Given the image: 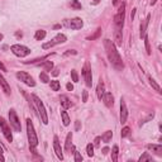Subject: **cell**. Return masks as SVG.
I'll list each match as a JSON object with an SVG mask.
<instances>
[{"instance_id":"14","label":"cell","mask_w":162,"mask_h":162,"mask_svg":"<svg viewBox=\"0 0 162 162\" xmlns=\"http://www.w3.org/2000/svg\"><path fill=\"white\" fill-rule=\"evenodd\" d=\"M150 19H151V14H148L147 15V18L141 23V28H139V37H141V39L146 36V33H147V27H148V23H150Z\"/></svg>"},{"instance_id":"43","label":"cell","mask_w":162,"mask_h":162,"mask_svg":"<svg viewBox=\"0 0 162 162\" xmlns=\"http://www.w3.org/2000/svg\"><path fill=\"white\" fill-rule=\"evenodd\" d=\"M0 160H2V161H5V158L3 157V148H2V147H0Z\"/></svg>"},{"instance_id":"17","label":"cell","mask_w":162,"mask_h":162,"mask_svg":"<svg viewBox=\"0 0 162 162\" xmlns=\"http://www.w3.org/2000/svg\"><path fill=\"white\" fill-rule=\"evenodd\" d=\"M71 148H74V146H72V133H69V134H67V137H66L65 150H66V152L71 153Z\"/></svg>"},{"instance_id":"48","label":"cell","mask_w":162,"mask_h":162,"mask_svg":"<svg viewBox=\"0 0 162 162\" xmlns=\"http://www.w3.org/2000/svg\"><path fill=\"white\" fill-rule=\"evenodd\" d=\"M92 3H94V4H99L100 0H92Z\"/></svg>"},{"instance_id":"42","label":"cell","mask_w":162,"mask_h":162,"mask_svg":"<svg viewBox=\"0 0 162 162\" xmlns=\"http://www.w3.org/2000/svg\"><path fill=\"white\" fill-rule=\"evenodd\" d=\"M101 152H103L104 155H108V153H109V148H108V147H104L103 150H101Z\"/></svg>"},{"instance_id":"32","label":"cell","mask_w":162,"mask_h":162,"mask_svg":"<svg viewBox=\"0 0 162 162\" xmlns=\"http://www.w3.org/2000/svg\"><path fill=\"white\" fill-rule=\"evenodd\" d=\"M144 39V43H146V51H147V55H151V46H150V39H148L147 36L143 37Z\"/></svg>"},{"instance_id":"31","label":"cell","mask_w":162,"mask_h":162,"mask_svg":"<svg viewBox=\"0 0 162 162\" xmlns=\"http://www.w3.org/2000/svg\"><path fill=\"white\" fill-rule=\"evenodd\" d=\"M39 80L42 81L43 84H47L48 81H49V77H48V75H47L46 72H40V74H39Z\"/></svg>"},{"instance_id":"9","label":"cell","mask_w":162,"mask_h":162,"mask_svg":"<svg viewBox=\"0 0 162 162\" xmlns=\"http://www.w3.org/2000/svg\"><path fill=\"white\" fill-rule=\"evenodd\" d=\"M83 75L85 77V83H86V86L87 87H91L92 86V74H91V67H90V63L86 62L84 69H83Z\"/></svg>"},{"instance_id":"29","label":"cell","mask_w":162,"mask_h":162,"mask_svg":"<svg viewBox=\"0 0 162 162\" xmlns=\"http://www.w3.org/2000/svg\"><path fill=\"white\" fill-rule=\"evenodd\" d=\"M144 161H152V156L148 153V152H144V153L139 157V162H144Z\"/></svg>"},{"instance_id":"28","label":"cell","mask_w":162,"mask_h":162,"mask_svg":"<svg viewBox=\"0 0 162 162\" xmlns=\"http://www.w3.org/2000/svg\"><path fill=\"white\" fill-rule=\"evenodd\" d=\"M118 155H119V148H118V146L115 144V146L113 147V151H112V160H113L114 162L118 161Z\"/></svg>"},{"instance_id":"11","label":"cell","mask_w":162,"mask_h":162,"mask_svg":"<svg viewBox=\"0 0 162 162\" xmlns=\"http://www.w3.org/2000/svg\"><path fill=\"white\" fill-rule=\"evenodd\" d=\"M53 150H55V153L56 156L58 157V160H63V153H62V147L60 144V141H58V137L55 136L53 137Z\"/></svg>"},{"instance_id":"22","label":"cell","mask_w":162,"mask_h":162,"mask_svg":"<svg viewBox=\"0 0 162 162\" xmlns=\"http://www.w3.org/2000/svg\"><path fill=\"white\" fill-rule=\"evenodd\" d=\"M112 137H113V132L112 130H106L103 136H101V141L104 142V143H109L110 141H112Z\"/></svg>"},{"instance_id":"34","label":"cell","mask_w":162,"mask_h":162,"mask_svg":"<svg viewBox=\"0 0 162 162\" xmlns=\"http://www.w3.org/2000/svg\"><path fill=\"white\" fill-rule=\"evenodd\" d=\"M129 133H130V128L129 127H124L123 129H122V132H120V136H122V138H124V137L128 136Z\"/></svg>"},{"instance_id":"12","label":"cell","mask_w":162,"mask_h":162,"mask_svg":"<svg viewBox=\"0 0 162 162\" xmlns=\"http://www.w3.org/2000/svg\"><path fill=\"white\" fill-rule=\"evenodd\" d=\"M127 118H128V109H127V105H126L124 100L122 99L120 100V123L124 124L127 122Z\"/></svg>"},{"instance_id":"10","label":"cell","mask_w":162,"mask_h":162,"mask_svg":"<svg viewBox=\"0 0 162 162\" xmlns=\"http://www.w3.org/2000/svg\"><path fill=\"white\" fill-rule=\"evenodd\" d=\"M0 127H2V130H3V134L5 136V138H6L9 142H11V141H13V134H11V132H10L9 124L5 122L4 118H0Z\"/></svg>"},{"instance_id":"50","label":"cell","mask_w":162,"mask_h":162,"mask_svg":"<svg viewBox=\"0 0 162 162\" xmlns=\"http://www.w3.org/2000/svg\"><path fill=\"white\" fill-rule=\"evenodd\" d=\"M113 4L117 5V4H118V0H113Z\"/></svg>"},{"instance_id":"51","label":"cell","mask_w":162,"mask_h":162,"mask_svg":"<svg viewBox=\"0 0 162 162\" xmlns=\"http://www.w3.org/2000/svg\"><path fill=\"white\" fill-rule=\"evenodd\" d=\"M3 38H4V36H3L2 33H0V40H3Z\"/></svg>"},{"instance_id":"46","label":"cell","mask_w":162,"mask_h":162,"mask_svg":"<svg viewBox=\"0 0 162 162\" xmlns=\"http://www.w3.org/2000/svg\"><path fill=\"white\" fill-rule=\"evenodd\" d=\"M58 74H60V72H58V69H56V70H53V72H52V75H53V76H57Z\"/></svg>"},{"instance_id":"49","label":"cell","mask_w":162,"mask_h":162,"mask_svg":"<svg viewBox=\"0 0 162 162\" xmlns=\"http://www.w3.org/2000/svg\"><path fill=\"white\" fill-rule=\"evenodd\" d=\"M156 2H157V0H151V5H155V4H156Z\"/></svg>"},{"instance_id":"27","label":"cell","mask_w":162,"mask_h":162,"mask_svg":"<svg viewBox=\"0 0 162 162\" xmlns=\"http://www.w3.org/2000/svg\"><path fill=\"white\" fill-rule=\"evenodd\" d=\"M150 85H151V86H152V87H153V89H155V90H156L157 92H160V94L162 92V90H161L160 85H158V84L156 83V80H153L152 77H150Z\"/></svg>"},{"instance_id":"3","label":"cell","mask_w":162,"mask_h":162,"mask_svg":"<svg viewBox=\"0 0 162 162\" xmlns=\"http://www.w3.org/2000/svg\"><path fill=\"white\" fill-rule=\"evenodd\" d=\"M32 99H33V103L36 105V109H37L39 119L43 122V124H48V115H47V112H46V108H45L43 103L40 101V99L37 95H34V94L32 95Z\"/></svg>"},{"instance_id":"4","label":"cell","mask_w":162,"mask_h":162,"mask_svg":"<svg viewBox=\"0 0 162 162\" xmlns=\"http://www.w3.org/2000/svg\"><path fill=\"white\" fill-rule=\"evenodd\" d=\"M124 18H126V3H122V5L118 9V13L114 17V24H115V28L118 31L123 29V25H124Z\"/></svg>"},{"instance_id":"13","label":"cell","mask_w":162,"mask_h":162,"mask_svg":"<svg viewBox=\"0 0 162 162\" xmlns=\"http://www.w3.org/2000/svg\"><path fill=\"white\" fill-rule=\"evenodd\" d=\"M66 25L69 27V28L76 31V29H81V28H83L84 22H83V19H80V18H74V19L70 20V23H67Z\"/></svg>"},{"instance_id":"16","label":"cell","mask_w":162,"mask_h":162,"mask_svg":"<svg viewBox=\"0 0 162 162\" xmlns=\"http://www.w3.org/2000/svg\"><path fill=\"white\" fill-rule=\"evenodd\" d=\"M114 45L115 46H122V43H123V34H122V31H118V29H115V32H114Z\"/></svg>"},{"instance_id":"18","label":"cell","mask_w":162,"mask_h":162,"mask_svg":"<svg viewBox=\"0 0 162 162\" xmlns=\"http://www.w3.org/2000/svg\"><path fill=\"white\" fill-rule=\"evenodd\" d=\"M147 148L151 150L152 152H155L157 156H162V146L161 144H148Z\"/></svg>"},{"instance_id":"20","label":"cell","mask_w":162,"mask_h":162,"mask_svg":"<svg viewBox=\"0 0 162 162\" xmlns=\"http://www.w3.org/2000/svg\"><path fill=\"white\" fill-rule=\"evenodd\" d=\"M0 86L3 87V90L5 91V94H10V86L8 84V81L4 79V76L0 74Z\"/></svg>"},{"instance_id":"25","label":"cell","mask_w":162,"mask_h":162,"mask_svg":"<svg viewBox=\"0 0 162 162\" xmlns=\"http://www.w3.org/2000/svg\"><path fill=\"white\" fill-rule=\"evenodd\" d=\"M45 37H46V31H43V29L37 31L36 34H34V39H36V40H43Z\"/></svg>"},{"instance_id":"30","label":"cell","mask_w":162,"mask_h":162,"mask_svg":"<svg viewBox=\"0 0 162 162\" xmlns=\"http://www.w3.org/2000/svg\"><path fill=\"white\" fill-rule=\"evenodd\" d=\"M71 8L74 9V10H80L81 9V3L79 2V0H71Z\"/></svg>"},{"instance_id":"45","label":"cell","mask_w":162,"mask_h":162,"mask_svg":"<svg viewBox=\"0 0 162 162\" xmlns=\"http://www.w3.org/2000/svg\"><path fill=\"white\" fill-rule=\"evenodd\" d=\"M136 10H137L136 8H134V9L132 10V14H130V19H132V20H133V18H134V14H136Z\"/></svg>"},{"instance_id":"6","label":"cell","mask_w":162,"mask_h":162,"mask_svg":"<svg viewBox=\"0 0 162 162\" xmlns=\"http://www.w3.org/2000/svg\"><path fill=\"white\" fill-rule=\"evenodd\" d=\"M17 77L22 81V83H24L25 85H28L31 87L36 86V81L33 80V77L28 74V72H25V71H18L17 72Z\"/></svg>"},{"instance_id":"38","label":"cell","mask_w":162,"mask_h":162,"mask_svg":"<svg viewBox=\"0 0 162 162\" xmlns=\"http://www.w3.org/2000/svg\"><path fill=\"white\" fill-rule=\"evenodd\" d=\"M100 146V137H96L94 141V147H99Z\"/></svg>"},{"instance_id":"44","label":"cell","mask_w":162,"mask_h":162,"mask_svg":"<svg viewBox=\"0 0 162 162\" xmlns=\"http://www.w3.org/2000/svg\"><path fill=\"white\" fill-rule=\"evenodd\" d=\"M0 69H2V71H6V67L3 65V62L0 61Z\"/></svg>"},{"instance_id":"39","label":"cell","mask_w":162,"mask_h":162,"mask_svg":"<svg viewBox=\"0 0 162 162\" xmlns=\"http://www.w3.org/2000/svg\"><path fill=\"white\" fill-rule=\"evenodd\" d=\"M83 101L84 103L87 101V91H83Z\"/></svg>"},{"instance_id":"33","label":"cell","mask_w":162,"mask_h":162,"mask_svg":"<svg viewBox=\"0 0 162 162\" xmlns=\"http://www.w3.org/2000/svg\"><path fill=\"white\" fill-rule=\"evenodd\" d=\"M86 152H87V156H89V157H92V156H94V144L89 143V144L86 146Z\"/></svg>"},{"instance_id":"8","label":"cell","mask_w":162,"mask_h":162,"mask_svg":"<svg viewBox=\"0 0 162 162\" xmlns=\"http://www.w3.org/2000/svg\"><path fill=\"white\" fill-rule=\"evenodd\" d=\"M67 40V38H66V36L65 34H57L55 38H53L51 42H47V43H43L42 45V48L43 49H48V48H51V47H53V46H56V45H61V43H65Z\"/></svg>"},{"instance_id":"23","label":"cell","mask_w":162,"mask_h":162,"mask_svg":"<svg viewBox=\"0 0 162 162\" xmlns=\"http://www.w3.org/2000/svg\"><path fill=\"white\" fill-rule=\"evenodd\" d=\"M42 69L47 72V71H51L52 69H53V63H52V61H46V62H42V63H38Z\"/></svg>"},{"instance_id":"24","label":"cell","mask_w":162,"mask_h":162,"mask_svg":"<svg viewBox=\"0 0 162 162\" xmlns=\"http://www.w3.org/2000/svg\"><path fill=\"white\" fill-rule=\"evenodd\" d=\"M61 118H62V123H63L65 127L70 126V117H69V114H67L65 110L61 112Z\"/></svg>"},{"instance_id":"21","label":"cell","mask_w":162,"mask_h":162,"mask_svg":"<svg viewBox=\"0 0 162 162\" xmlns=\"http://www.w3.org/2000/svg\"><path fill=\"white\" fill-rule=\"evenodd\" d=\"M104 92H105V86H104V84L101 83V80H100V83H99L98 86H96V95H98V99H99V100H101Z\"/></svg>"},{"instance_id":"41","label":"cell","mask_w":162,"mask_h":162,"mask_svg":"<svg viewBox=\"0 0 162 162\" xmlns=\"http://www.w3.org/2000/svg\"><path fill=\"white\" fill-rule=\"evenodd\" d=\"M76 53H77V52L74 51V49H72V51H67V52L65 53V56H69V55H76Z\"/></svg>"},{"instance_id":"2","label":"cell","mask_w":162,"mask_h":162,"mask_svg":"<svg viewBox=\"0 0 162 162\" xmlns=\"http://www.w3.org/2000/svg\"><path fill=\"white\" fill-rule=\"evenodd\" d=\"M27 136H28V142H29V150L33 155H37L36 147L38 146V137L36 134L34 127L31 119H27Z\"/></svg>"},{"instance_id":"36","label":"cell","mask_w":162,"mask_h":162,"mask_svg":"<svg viewBox=\"0 0 162 162\" xmlns=\"http://www.w3.org/2000/svg\"><path fill=\"white\" fill-rule=\"evenodd\" d=\"M74 150H75V148H74ZM74 153H75V161H76V162H81V161H83V156L80 155V152H79V151H76V150H75V151H74Z\"/></svg>"},{"instance_id":"5","label":"cell","mask_w":162,"mask_h":162,"mask_svg":"<svg viewBox=\"0 0 162 162\" xmlns=\"http://www.w3.org/2000/svg\"><path fill=\"white\" fill-rule=\"evenodd\" d=\"M10 51L18 57H27L28 55H31V49L23 45H13L10 47Z\"/></svg>"},{"instance_id":"47","label":"cell","mask_w":162,"mask_h":162,"mask_svg":"<svg viewBox=\"0 0 162 162\" xmlns=\"http://www.w3.org/2000/svg\"><path fill=\"white\" fill-rule=\"evenodd\" d=\"M80 129V122H76V130Z\"/></svg>"},{"instance_id":"37","label":"cell","mask_w":162,"mask_h":162,"mask_svg":"<svg viewBox=\"0 0 162 162\" xmlns=\"http://www.w3.org/2000/svg\"><path fill=\"white\" fill-rule=\"evenodd\" d=\"M71 77H72V81L74 83H79V75L75 70H71Z\"/></svg>"},{"instance_id":"40","label":"cell","mask_w":162,"mask_h":162,"mask_svg":"<svg viewBox=\"0 0 162 162\" xmlns=\"http://www.w3.org/2000/svg\"><path fill=\"white\" fill-rule=\"evenodd\" d=\"M66 89H67V90H69V91H72V90H74V85H72L71 83H69V84H67V85H66Z\"/></svg>"},{"instance_id":"26","label":"cell","mask_w":162,"mask_h":162,"mask_svg":"<svg viewBox=\"0 0 162 162\" xmlns=\"http://www.w3.org/2000/svg\"><path fill=\"white\" fill-rule=\"evenodd\" d=\"M51 89H52L53 91H58V90L61 89L60 81H57V80H52V81H51Z\"/></svg>"},{"instance_id":"15","label":"cell","mask_w":162,"mask_h":162,"mask_svg":"<svg viewBox=\"0 0 162 162\" xmlns=\"http://www.w3.org/2000/svg\"><path fill=\"white\" fill-rule=\"evenodd\" d=\"M101 99H103L105 106H108V108H112L114 105V96L112 95V92H104Z\"/></svg>"},{"instance_id":"1","label":"cell","mask_w":162,"mask_h":162,"mask_svg":"<svg viewBox=\"0 0 162 162\" xmlns=\"http://www.w3.org/2000/svg\"><path fill=\"white\" fill-rule=\"evenodd\" d=\"M104 46H105V49H106V55H108V58H109V62L113 65L114 69L122 71L124 69V63H123V61H122L119 52L117 51V47H115L114 42H112L110 39H105Z\"/></svg>"},{"instance_id":"35","label":"cell","mask_w":162,"mask_h":162,"mask_svg":"<svg viewBox=\"0 0 162 162\" xmlns=\"http://www.w3.org/2000/svg\"><path fill=\"white\" fill-rule=\"evenodd\" d=\"M100 34H101V29H100V28H98L96 33H95V34H92V36H90V37H87V39H89V40H94V39H96Z\"/></svg>"},{"instance_id":"7","label":"cell","mask_w":162,"mask_h":162,"mask_svg":"<svg viewBox=\"0 0 162 162\" xmlns=\"http://www.w3.org/2000/svg\"><path fill=\"white\" fill-rule=\"evenodd\" d=\"M9 122H10V126L14 128L15 132H20V130H22L20 122H19L18 115H17V113H15L14 109H10V110H9Z\"/></svg>"},{"instance_id":"19","label":"cell","mask_w":162,"mask_h":162,"mask_svg":"<svg viewBox=\"0 0 162 162\" xmlns=\"http://www.w3.org/2000/svg\"><path fill=\"white\" fill-rule=\"evenodd\" d=\"M60 101H61V106L63 108V109L66 110V109H69V108H71V101H70V99L67 98L66 95H61V98H60Z\"/></svg>"}]
</instances>
